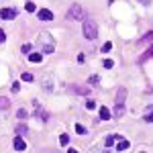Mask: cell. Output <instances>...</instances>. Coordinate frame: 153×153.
I'll return each instance as SVG.
<instances>
[{
	"mask_svg": "<svg viewBox=\"0 0 153 153\" xmlns=\"http://www.w3.org/2000/svg\"><path fill=\"white\" fill-rule=\"evenodd\" d=\"M110 49H112V43H110V41H106L104 45H102V51L106 53V51H110Z\"/></svg>",
	"mask_w": 153,
	"mask_h": 153,
	"instance_id": "cell-24",
	"label": "cell"
},
{
	"mask_svg": "<svg viewBox=\"0 0 153 153\" xmlns=\"http://www.w3.org/2000/svg\"><path fill=\"white\" fill-rule=\"evenodd\" d=\"M125 98H127V90L120 88V90L117 92V104H125Z\"/></svg>",
	"mask_w": 153,
	"mask_h": 153,
	"instance_id": "cell-10",
	"label": "cell"
},
{
	"mask_svg": "<svg viewBox=\"0 0 153 153\" xmlns=\"http://www.w3.org/2000/svg\"><path fill=\"white\" fill-rule=\"evenodd\" d=\"M68 16L70 19H84V8L80 4H74L70 10H68Z\"/></svg>",
	"mask_w": 153,
	"mask_h": 153,
	"instance_id": "cell-4",
	"label": "cell"
},
{
	"mask_svg": "<svg viewBox=\"0 0 153 153\" xmlns=\"http://www.w3.org/2000/svg\"><path fill=\"white\" fill-rule=\"evenodd\" d=\"M8 108H10V100L4 98V96H0V110H8Z\"/></svg>",
	"mask_w": 153,
	"mask_h": 153,
	"instance_id": "cell-14",
	"label": "cell"
},
{
	"mask_svg": "<svg viewBox=\"0 0 153 153\" xmlns=\"http://www.w3.org/2000/svg\"><path fill=\"white\" fill-rule=\"evenodd\" d=\"M37 43H39V47H41V53H51V51L55 49V43H53V39H51L49 33H41Z\"/></svg>",
	"mask_w": 153,
	"mask_h": 153,
	"instance_id": "cell-1",
	"label": "cell"
},
{
	"mask_svg": "<svg viewBox=\"0 0 153 153\" xmlns=\"http://www.w3.org/2000/svg\"><path fill=\"white\" fill-rule=\"evenodd\" d=\"M19 90H21V84L14 82V84H12V92H19Z\"/></svg>",
	"mask_w": 153,
	"mask_h": 153,
	"instance_id": "cell-29",
	"label": "cell"
},
{
	"mask_svg": "<svg viewBox=\"0 0 153 153\" xmlns=\"http://www.w3.org/2000/svg\"><path fill=\"white\" fill-rule=\"evenodd\" d=\"M41 59H43V53H41V51H33V53L29 55V61H33V63H39Z\"/></svg>",
	"mask_w": 153,
	"mask_h": 153,
	"instance_id": "cell-11",
	"label": "cell"
},
{
	"mask_svg": "<svg viewBox=\"0 0 153 153\" xmlns=\"http://www.w3.org/2000/svg\"><path fill=\"white\" fill-rule=\"evenodd\" d=\"M12 145H14V149H16V151H25V149H27V143H25V139H21V137H16Z\"/></svg>",
	"mask_w": 153,
	"mask_h": 153,
	"instance_id": "cell-8",
	"label": "cell"
},
{
	"mask_svg": "<svg viewBox=\"0 0 153 153\" xmlns=\"http://www.w3.org/2000/svg\"><path fill=\"white\" fill-rule=\"evenodd\" d=\"M37 16H39L41 21H51V19H53V12L49 10V8H41V10L37 12Z\"/></svg>",
	"mask_w": 153,
	"mask_h": 153,
	"instance_id": "cell-7",
	"label": "cell"
},
{
	"mask_svg": "<svg viewBox=\"0 0 153 153\" xmlns=\"http://www.w3.org/2000/svg\"><path fill=\"white\" fill-rule=\"evenodd\" d=\"M23 53H31V43H25L23 45Z\"/></svg>",
	"mask_w": 153,
	"mask_h": 153,
	"instance_id": "cell-27",
	"label": "cell"
},
{
	"mask_svg": "<svg viewBox=\"0 0 153 153\" xmlns=\"http://www.w3.org/2000/svg\"><path fill=\"white\" fill-rule=\"evenodd\" d=\"M86 108H88V110H94V108H96V102H94V100H88V102H86Z\"/></svg>",
	"mask_w": 153,
	"mask_h": 153,
	"instance_id": "cell-22",
	"label": "cell"
},
{
	"mask_svg": "<svg viewBox=\"0 0 153 153\" xmlns=\"http://www.w3.org/2000/svg\"><path fill=\"white\" fill-rule=\"evenodd\" d=\"M112 65H114V61H112V59H104V68H106V70H110Z\"/></svg>",
	"mask_w": 153,
	"mask_h": 153,
	"instance_id": "cell-26",
	"label": "cell"
},
{
	"mask_svg": "<svg viewBox=\"0 0 153 153\" xmlns=\"http://www.w3.org/2000/svg\"><path fill=\"white\" fill-rule=\"evenodd\" d=\"M59 143H61V145H68V143H70V135H65V133L59 135Z\"/></svg>",
	"mask_w": 153,
	"mask_h": 153,
	"instance_id": "cell-20",
	"label": "cell"
},
{
	"mask_svg": "<svg viewBox=\"0 0 153 153\" xmlns=\"http://www.w3.org/2000/svg\"><path fill=\"white\" fill-rule=\"evenodd\" d=\"M68 90H70L71 94H80V96H88V94H90V88L80 86V84H70V86H68Z\"/></svg>",
	"mask_w": 153,
	"mask_h": 153,
	"instance_id": "cell-3",
	"label": "cell"
},
{
	"mask_svg": "<svg viewBox=\"0 0 153 153\" xmlns=\"http://www.w3.org/2000/svg\"><path fill=\"white\" fill-rule=\"evenodd\" d=\"M117 139H118V135H110V137H106V139H104V145H106V147H112V145L117 143Z\"/></svg>",
	"mask_w": 153,
	"mask_h": 153,
	"instance_id": "cell-16",
	"label": "cell"
},
{
	"mask_svg": "<svg viewBox=\"0 0 153 153\" xmlns=\"http://www.w3.org/2000/svg\"><path fill=\"white\" fill-rule=\"evenodd\" d=\"M117 149H118V151H125V149H129V145H131V143L129 141H127V139H123V137H118V139H117Z\"/></svg>",
	"mask_w": 153,
	"mask_h": 153,
	"instance_id": "cell-9",
	"label": "cell"
},
{
	"mask_svg": "<svg viewBox=\"0 0 153 153\" xmlns=\"http://www.w3.org/2000/svg\"><path fill=\"white\" fill-rule=\"evenodd\" d=\"M76 133L78 135H86V129H84L82 125H76Z\"/></svg>",
	"mask_w": 153,
	"mask_h": 153,
	"instance_id": "cell-23",
	"label": "cell"
},
{
	"mask_svg": "<svg viewBox=\"0 0 153 153\" xmlns=\"http://www.w3.org/2000/svg\"><path fill=\"white\" fill-rule=\"evenodd\" d=\"M110 117H112V114H110V110H108L106 106H102V108H100V120H108Z\"/></svg>",
	"mask_w": 153,
	"mask_h": 153,
	"instance_id": "cell-13",
	"label": "cell"
},
{
	"mask_svg": "<svg viewBox=\"0 0 153 153\" xmlns=\"http://www.w3.org/2000/svg\"><path fill=\"white\" fill-rule=\"evenodd\" d=\"M16 133H19V135H27V133H29L27 125H23V123H21V125H16Z\"/></svg>",
	"mask_w": 153,
	"mask_h": 153,
	"instance_id": "cell-18",
	"label": "cell"
},
{
	"mask_svg": "<svg viewBox=\"0 0 153 153\" xmlns=\"http://www.w3.org/2000/svg\"><path fill=\"white\" fill-rule=\"evenodd\" d=\"M16 117H19L21 120H23V118H27V117H29V112H27L25 108H21V110H16Z\"/></svg>",
	"mask_w": 153,
	"mask_h": 153,
	"instance_id": "cell-21",
	"label": "cell"
},
{
	"mask_svg": "<svg viewBox=\"0 0 153 153\" xmlns=\"http://www.w3.org/2000/svg\"><path fill=\"white\" fill-rule=\"evenodd\" d=\"M21 80H23V82H33V74H29V71H23Z\"/></svg>",
	"mask_w": 153,
	"mask_h": 153,
	"instance_id": "cell-19",
	"label": "cell"
},
{
	"mask_svg": "<svg viewBox=\"0 0 153 153\" xmlns=\"http://www.w3.org/2000/svg\"><path fill=\"white\" fill-rule=\"evenodd\" d=\"M33 106H35V118H39V120H47V112L41 108V104H39L37 100L33 102Z\"/></svg>",
	"mask_w": 153,
	"mask_h": 153,
	"instance_id": "cell-5",
	"label": "cell"
},
{
	"mask_svg": "<svg viewBox=\"0 0 153 153\" xmlns=\"http://www.w3.org/2000/svg\"><path fill=\"white\" fill-rule=\"evenodd\" d=\"M153 41V31H149L147 35H143V39H139V43H151Z\"/></svg>",
	"mask_w": 153,
	"mask_h": 153,
	"instance_id": "cell-17",
	"label": "cell"
},
{
	"mask_svg": "<svg viewBox=\"0 0 153 153\" xmlns=\"http://www.w3.org/2000/svg\"><path fill=\"white\" fill-rule=\"evenodd\" d=\"M151 57H153V45H151V47H149V49H147L145 53H143L141 57H139V61H141V63H143V61H147V59H151Z\"/></svg>",
	"mask_w": 153,
	"mask_h": 153,
	"instance_id": "cell-12",
	"label": "cell"
},
{
	"mask_svg": "<svg viewBox=\"0 0 153 153\" xmlns=\"http://www.w3.org/2000/svg\"><path fill=\"white\" fill-rule=\"evenodd\" d=\"M143 120H145V123H153V104L147 106V114L143 117Z\"/></svg>",
	"mask_w": 153,
	"mask_h": 153,
	"instance_id": "cell-15",
	"label": "cell"
},
{
	"mask_svg": "<svg viewBox=\"0 0 153 153\" xmlns=\"http://www.w3.org/2000/svg\"><path fill=\"white\" fill-rule=\"evenodd\" d=\"M139 2H141V4H145V6H149V4H151V0H139Z\"/></svg>",
	"mask_w": 153,
	"mask_h": 153,
	"instance_id": "cell-30",
	"label": "cell"
},
{
	"mask_svg": "<svg viewBox=\"0 0 153 153\" xmlns=\"http://www.w3.org/2000/svg\"><path fill=\"white\" fill-rule=\"evenodd\" d=\"M25 8H27L29 12H35V4H33V2H27V4H25Z\"/></svg>",
	"mask_w": 153,
	"mask_h": 153,
	"instance_id": "cell-25",
	"label": "cell"
},
{
	"mask_svg": "<svg viewBox=\"0 0 153 153\" xmlns=\"http://www.w3.org/2000/svg\"><path fill=\"white\" fill-rule=\"evenodd\" d=\"M6 41V33H4V29H0V43H4Z\"/></svg>",
	"mask_w": 153,
	"mask_h": 153,
	"instance_id": "cell-28",
	"label": "cell"
},
{
	"mask_svg": "<svg viewBox=\"0 0 153 153\" xmlns=\"http://www.w3.org/2000/svg\"><path fill=\"white\" fill-rule=\"evenodd\" d=\"M84 35H86V39H90V41H94L96 37H98V27H96V23L90 21V19H86V16H84Z\"/></svg>",
	"mask_w": 153,
	"mask_h": 153,
	"instance_id": "cell-2",
	"label": "cell"
},
{
	"mask_svg": "<svg viewBox=\"0 0 153 153\" xmlns=\"http://www.w3.org/2000/svg\"><path fill=\"white\" fill-rule=\"evenodd\" d=\"M0 16H2L4 21H10V19L16 16V10H14V8H2V10H0Z\"/></svg>",
	"mask_w": 153,
	"mask_h": 153,
	"instance_id": "cell-6",
	"label": "cell"
}]
</instances>
